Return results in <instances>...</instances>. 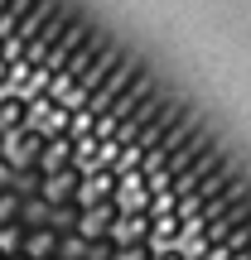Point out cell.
Returning a JSON list of instances; mask_svg holds the SVG:
<instances>
[{"label": "cell", "instance_id": "cell-1", "mask_svg": "<svg viewBox=\"0 0 251 260\" xmlns=\"http://www.w3.org/2000/svg\"><path fill=\"white\" fill-rule=\"evenodd\" d=\"M77 183H82V174L77 169H58V174H44V183H39V198H44L48 207H63L77 198Z\"/></svg>", "mask_w": 251, "mask_h": 260}, {"label": "cell", "instance_id": "cell-2", "mask_svg": "<svg viewBox=\"0 0 251 260\" xmlns=\"http://www.w3.org/2000/svg\"><path fill=\"white\" fill-rule=\"evenodd\" d=\"M68 164H73V140H68V135L44 140V149H39V159H34L39 174H58V169H68Z\"/></svg>", "mask_w": 251, "mask_h": 260}, {"label": "cell", "instance_id": "cell-3", "mask_svg": "<svg viewBox=\"0 0 251 260\" xmlns=\"http://www.w3.org/2000/svg\"><path fill=\"white\" fill-rule=\"evenodd\" d=\"M53 251H58V232L53 226H29L24 241H19V255L24 260H53Z\"/></svg>", "mask_w": 251, "mask_h": 260}, {"label": "cell", "instance_id": "cell-4", "mask_svg": "<svg viewBox=\"0 0 251 260\" xmlns=\"http://www.w3.org/2000/svg\"><path fill=\"white\" fill-rule=\"evenodd\" d=\"M48 212H53V207H48L39 193H29L24 203H19V226H24V232L29 226H48Z\"/></svg>", "mask_w": 251, "mask_h": 260}, {"label": "cell", "instance_id": "cell-5", "mask_svg": "<svg viewBox=\"0 0 251 260\" xmlns=\"http://www.w3.org/2000/svg\"><path fill=\"white\" fill-rule=\"evenodd\" d=\"M53 260H87V241L77 232H58V251Z\"/></svg>", "mask_w": 251, "mask_h": 260}, {"label": "cell", "instance_id": "cell-6", "mask_svg": "<svg viewBox=\"0 0 251 260\" xmlns=\"http://www.w3.org/2000/svg\"><path fill=\"white\" fill-rule=\"evenodd\" d=\"M19 203H24L19 188H0V226H5V222H19Z\"/></svg>", "mask_w": 251, "mask_h": 260}, {"label": "cell", "instance_id": "cell-7", "mask_svg": "<svg viewBox=\"0 0 251 260\" xmlns=\"http://www.w3.org/2000/svg\"><path fill=\"white\" fill-rule=\"evenodd\" d=\"M19 241H24V226H19V222H5V226H0V260H5V255H19Z\"/></svg>", "mask_w": 251, "mask_h": 260}, {"label": "cell", "instance_id": "cell-8", "mask_svg": "<svg viewBox=\"0 0 251 260\" xmlns=\"http://www.w3.org/2000/svg\"><path fill=\"white\" fill-rule=\"evenodd\" d=\"M111 260H155V255H150V246H116Z\"/></svg>", "mask_w": 251, "mask_h": 260}, {"label": "cell", "instance_id": "cell-9", "mask_svg": "<svg viewBox=\"0 0 251 260\" xmlns=\"http://www.w3.org/2000/svg\"><path fill=\"white\" fill-rule=\"evenodd\" d=\"M0 188H15V169H10L5 159H0Z\"/></svg>", "mask_w": 251, "mask_h": 260}, {"label": "cell", "instance_id": "cell-10", "mask_svg": "<svg viewBox=\"0 0 251 260\" xmlns=\"http://www.w3.org/2000/svg\"><path fill=\"white\" fill-rule=\"evenodd\" d=\"M5 260H24V255H5Z\"/></svg>", "mask_w": 251, "mask_h": 260}]
</instances>
